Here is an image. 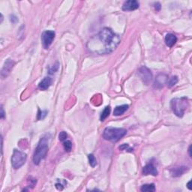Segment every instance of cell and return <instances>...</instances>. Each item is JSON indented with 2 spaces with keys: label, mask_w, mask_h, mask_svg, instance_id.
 Masks as SVG:
<instances>
[{
  "label": "cell",
  "mask_w": 192,
  "mask_h": 192,
  "mask_svg": "<svg viewBox=\"0 0 192 192\" xmlns=\"http://www.w3.org/2000/svg\"><path fill=\"white\" fill-rule=\"evenodd\" d=\"M140 4L136 0H128V1L125 2L123 5H122V10L123 11H134L137 10L139 8Z\"/></svg>",
  "instance_id": "cell-10"
},
{
  "label": "cell",
  "mask_w": 192,
  "mask_h": 192,
  "mask_svg": "<svg viewBox=\"0 0 192 192\" xmlns=\"http://www.w3.org/2000/svg\"><path fill=\"white\" fill-rule=\"evenodd\" d=\"M191 146H190L189 148V155L190 157H191Z\"/></svg>",
  "instance_id": "cell-29"
},
{
  "label": "cell",
  "mask_w": 192,
  "mask_h": 192,
  "mask_svg": "<svg viewBox=\"0 0 192 192\" xmlns=\"http://www.w3.org/2000/svg\"><path fill=\"white\" fill-rule=\"evenodd\" d=\"M128 104H123L121 105V106H117L116 108L114 109V110H113V115L116 116H121V115L125 113V112H126V111L128 110Z\"/></svg>",
  "instance_id": "cell-15"
},
{
  "label": "cell",
  "mask_w": 192,
  "mask_h": 192,
  "mask_svg": "<svg viewBox=\"0 0 192 192\" xmlns=\"http://www.w3.org/2000/svg\"><path fill=\"white\" fill-rule=\"evenodd\" d=\"M188 168L186 167H179V168H174L170 170V174L173 177H179L183 175L186 171H188Z\"/></svg>",
  "instance_id": "cell-12"
},
{
  "label": "cell",
  "mask_w": 192,
  "mask_h": 192,
  "mask_svg": "<svg viewBox=\"0 0 192 192\" xmlns=\"http://www.w3.org/2000/svg\"><path fill=\"white\" fill-rule=\"evenodd\" d=\"M58 68H59V63H56V64L53 65V66H51L49 69V74H53V73H55L57 70H58Z\"/></svg>",
  "instance_id": "cell-24"
},
{
  "label": "cell",
  "mask_w": 192,
  "mask_h": 192,
  "mask_svg": "<svg viewBox=\"0 0 192 192\" xmlns=\"http://www.w3.org/2000/svg\"><path fill=\"white\" fill-rule=\"evenodd\" d=\"M168 80V75L166 74H159L158 76L156 77L155 78V82H154V85H153V87L156 89H161L164 87V84H166L167 81Z\"/></svg>",
  "instance_id": "cell-9"
},
{
  "label": "cell",
  "mask_w": 192,
  "mask_h": 192,
  "mask_svg": "<svg viewBox=\"0 0 192 192\" xmlns=\"http://www.w3.org/2000/svg\"><path fill=\"white\" fill-rule=\"evenodd\" d=\"M55 32L51 30H46L41 34V41L42 45L45 49H48L50 46L53 43V39L55 38Z\"/></svg>",
  "instance_id": "cell-7"
},
{
  "label": "cell",
  "mask_w": 192,
  "mask_h": 192,
  "mask_svg": "<svg viewBox=\"0 0 192 192\" xmlns=\"http://www.w3.org/2000/svg\"><path fill=\"white\" fill-rule=\"evenodd\" d=\"M158 172L157 170V169L154 166V164H148L144 167L143 169V174L145 176L147 175H152V176H157L158 175Z\"/></svg>",
  "instance_id": "cell-11"
},
{
  "label": "cell",
  "mask_w": 192,
  "mask_h": 192,
  "mask_svg": "<svg viewBox=\"0 0 192 192\" xmlns=\"http://www.w3.org/2000/svg\"><path fill=\"white\" fill-rule=\"evenodd\" d=\"M52 83H53L52 78L50 77H46L44 78V79L39 83V84H38V88H39L41 90L45 91V90H47L48 88L51 86Z\"/></svg>",
  "instance_id": "cell-13"
},
{
  "label": "cell",
  "mask_w": 192,
  "mask_h": 192,
  "mask_svg": "<svg viewBox=\"0 0 192 192\" xmlns=\"http://www.w3.org/2000/svg\"><path fill=\"white\" fill-rule=\"evenodd\" d=\"M187 187H188V189H189V190H191V189H191V181H189V182H188Z\"/></svg>",
  "instance_id": "cell-28"
},
{
  "label": "cell",
  "mask_w": 192,
  "mask_h": 192,
  "mask_svg": "<svg viewBox=\"0 0 192 192\" xmlns=\"http://www.w3.org/2000/svg\"><path fill=\"white\" fill-rule=\"evenodd\" d=\"M47 111H41L38 110V120H43L44 118L47 115Z\"/></svg>",
  "instance_id": "cell-25"
},
{
  "label": "cell",
  "mask_w": 192,
  "mask_h": 192,
  "mask_svg": "<svg viewBox=\"0 0 192 192\" xmlns=\"http://www.w3.org/2000/svg\"><path fill=\"white\" fill-rule=\"evenodd\" d=\"M141 191L143 192H154L155 191V186L154 184H146L142 185Z\"/></svg>",
  "instance_id": "cell-16"
},
{
  "label": "cell",
  "mask_w": 192,
  "mask_h": 192,
  "mask_svg": "<svg viewBox=\"0 0 192 192\" xmlns=\"http://www.w3.org/2000/svg\"><path fill=\"white\" fill-rule=\"evenodd\" d=\"M155 9L156 11H160L161 8V4L159 3H156L155 4Z\"/></svg>",
  "instance_id": "cell-26"
},
{
  "label": "cell",
  "mask_w": 192,
  "mask_h": 192,
  "mask_svg": "<svg viewBox=\"0 0 192 192\" xmlns=\"http://www.w3.org/2000/svg\"><path fill=\"white\" fill-rule=\"evenodd\" d=\"M4 118H5V111H4L3 106H1V119Z\"/></svg>",
  "instance_id": "cell-27"
},
{
  "label": "cell",
  "mask_w": 192,
  "mask_h": 192,
  "mask_svg": "<svg viewBox=\"0 0 192 192\" xmlns=\"http://www.w3.org/2000/svg\"><path fill=\"white\" fill-rule=\"evenodd\" d=\"M88 159H89V164L91 165L93 168H94V167H95L96 165H97V160H96L95 157L94 156V155L93 154L88 155Z\"/></svg>",
  "instance_id": "cell-21"
},
{
  "label": "cell",
  "mask_w": 192,
  "mask_h": 192,
  "mask_svg": "<svg viewBox=\"0 0 192 192\" xmlns=\"http://www.w3.org/2000/svg\"><path fill=\"white\" fill-rule=\"evenodd\" d=\"M67 185V182L64 179H57V182L56 183V188L59 191L64 189L65 185Z\"/></svg>",
  "instance_id": "cell-19"
},
{
  "label": "cell",
  "mask_w": 192,
  "mask_h": 192,
  "mask_svg": "<svg viewBox=\"0 0 192 192\" xmlns=\"http://www.w3.org/2000/svg\"><path fill=\"white\" fill-rule=\"evenodd\" d=\"M26 158H27V155L26 153L17 149H14L11 156V165L14 169L17 170L24 165L26 161Z\"/></svg>",
  "instance_id": "cell-5"
},
{
  "label": "cell",
  "mask_w": 192,
  "mask_h": 192,
  "mask_svg": "<svg viewBox=\"0 0 192 192\" xmlns=\"http://www.w3.org/2000/svg\"><path fill=\"white\" fill-rule=\"evenodd\" d=\"M14 65L15 62L12 60V59H8L5 61V64H4L3 68L2 69L1 72V77L3 79L6 78L10 74L11 70H12L13 68H14Z\"/></svg>",
  "instance_id": "cell-8"
},
{
  "label": "cell",
  "mask_w": 192,
  "mask_h": 192,
  "mask_svg": "<svg viewBox=\"0 0 192 192\" xmlns=\"http://www.w3.org/2000/svg\"><path fill=\"white\" fill-rule=\"evenodd\" d=\"M138 76L145 85H149L152 80V74L147 67L142 66L138 69Z\"/></svg>",
  "instance_id": "cell-6"
},
{
  "label": "cell",
  "mask_w": 192,
  "mask_h": 192,
  "mask_svg": "<svg viewBox=\"0 0 192 192\" xmlns=\"http://www.w3.org/2000/svg\"><path fill=\"white\" fill-rule=\"evenodd\" d=\"M127 134V130L125 128H117L108 127L106 128L103 132V137L106 141L113 142L119 141Z\"/></svg>",
  "instance_id": "cell-4"
},
{
  "label": "cell",
  "mask_w": 192,
  "mask_h": 192,
  "mask_svg": "<svg viewBox=\"0 0 192 192\" xmlns=\"http://www.w3.org/2000/svg\"><path fill=\"white\" fill-rule=\"evenodd\" d=\"M189 106V99L186 97L176 98L171 100L170 107L172 111L176 116L182 118L185 114V110Z\"/></svg>",
  "instance_id": "cell-3"
},
{
  "label": "cell",
  "mask_w": 192,
  "mask_h": 192,
  "mask_svg": "<svg viewBox=\"0 0 192 192\" xmlns=\"http://www.w3.org/2000/svg\"><path fill=\"white\" fill-rule=\"evenodd\" d=\"M110 113V107L107 106L105 107L104 110L102 111V113H101V116H100V120H101V121H104V120H106L107 117L109 116Z\"/></svg>",
  "instance_id": "cell-18"
},
{
  "label": "cell",
  "mask_w": 192,
  "mask_h": 192,
  "mask_svg": "<svg viewBox=\"0 0 192 192\" xmlns=\"http://www.w3.org/2000/svg\"><path fill=\"white\" fill-rule=\"evenodd\" d=\"M176 41H177V38L175 35L169 33L167 34L165 36V43L169 47H172L173 46L175 45Z\"/></svg>",
  "instance_id": "cell-14"
},
{
  "label": "cell",
  "mask_w": 192,
  "mask_h": 192,
  "mask_svg": "<svg viewBox=\"0 0 192 192\" xmlns=\"http://www.w3.org/2000/svg\"><path fill=\"white\" fill-rule=\"evenodd\" d=\"M178 82V77L176 76H173L170 78H168V81H167L166 84L168 88H172Z\"/></svg>",
  "instance_id": "cell-17"
},
{
  "label": "cell",
  "mask_w": 192,
  "mask_h": 192,
  "mask_svg": "<svg viewBox=\"0 0 192 192\" xmlns=\"http://www.w3.org/2000/svg\"><path fill=\"white\" fill-rule=\"evenodd\" d=\"M63 146H64V149L65 152H70L72 149V143L70 141H65L63 142Z\"/></svg>",
  "instance_id": "cell-20"
},
{
  "label": "cell",
  "mask_w": 192,
  "mask_h": 192,
  "mask_svg": "<svg viewBox=\"0 0 192 192\" xmlns=\"http://www.w3.org/2000/svg\"><path fill=\"white\" fill-rule=\"evenodd\" d=\"M48 141H49V138L47 136H44L38 142L33 155V162L35 165L39 164L41 160H43L47 156L48 152Z\"/></svg>",
  "instance_id": "cell-2"
},
{
  "label": "cell",
  "mask_w": 192,
  "mask_h": 192,
  "mask_svg": "<svg viewBox=\"0 0 192 192\" xmlns=\"http://www.w3.org/2000/svg\"><path fill=\"white\" fill-rule=\"evenodd\" d=\"M121 38L115 34L110 28H104L96 35L89 40L88 50L99 55L110 54L120 45Z\"/></svg>",
  "instance_id": "cell-1"
},
{
  "label": "cell",
  "mask_w": 192,
  "mask_h": 192,
  "mask_svg": "<svg viewBox=\"0 0 192 192\" xmlns=\"http://www.w3.org/2000/svg\"><path fill=\"white\" fill-rule=\"evenodd\" d=\"M119 149H120V150L123 151V150H125V151H128V152H132L133 151V148H131L129 147V145L127 143H124L122 144V145H121L120 147H119Z\"/></svg>",
  "instance_id": "cell-22"
},
{
  "label": "cell",
  "mask_w": 192,
  "mask_h": 192,
  "mask_svg": "<svg viewBox=\"0 0 192 192\" xmlns=\"http://www.w3.org/2000/svg\"><path fill=\"white\" fill-rule=\"evenodd\" d=\"M67 137H68V134L65 131H62L60 132V134H59V141L64 142L65 141H66Z\"/></svg>",
  "instance_id": "cell-23"
}]
</instances>
